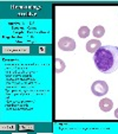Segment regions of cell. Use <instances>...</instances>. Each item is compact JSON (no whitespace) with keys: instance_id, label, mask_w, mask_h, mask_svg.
Returning <instances> with one entry per match:
<instances>
[{"instance_id":"obj_1","label":"cell","mask_w":118,"mask_h":134,"mask_svg":"<svg viewBox=\"0 0 118 134\" xmlns=\"http://www.w3.org/2000/svg\"><path fill=\"white\" fill-rule=\"evenodd\" d=\"M95 64L103 74H112L118 69V48L112 45L101 46L93 56Z\"/></svg>"},{"instance_id":"obj_2","label":"cell","mask_w":118,"mask_h":134,"mask_svg":"<svg viewBox=\"0 0 118 134\" xmlns=\"http://www.w3.org/2000/svg\"><path fill=\"white\" fill-rule=\"evenodd\" d=\"M91 91L96 96H105L109 91V86L105 81H96L92 83Z\"/></svg>"},{"instance_id":"obj_3","label":"cell","mask_w":118,"mask_h":134,"mask_svg":"<svg viewBox=\"0 0 118 134\" xmlns=\"http://www.w3.org/2000/svg\"><path fill=\"white\" fill-rule=\"evenodd\" d=\"M58 48L63 51H73L76 49V42L70 37H61L58 42Z\"/></svg>"},{"instance_id":"obj_4","label":"cell","mask_w":118,"mask_h":134,"mask_svg":"<svg viewBox=\"0 0 118 134\" xmlns=\"http://www.w3.org/2000/svg\"><path fill=\"white\" fill-rule=\"evenodd\" d=\"M101 46H102V44L98 39H90V41L86 43V50L91 53H95L99 50Z\"/></svg>"},{"instance_id":"obj_5","label":"cell","mask_w":118,"mask_h":134,"mask_svg":"<svg viewBox=\"0 0 118 134\" xmlns=\"http://www.w3.org/2000/svg\"><path fill=\"white\" fill-rule=\"evenodd\" d=\"M112 107H113V102L110 99L105 97V99L101 100V102H99V108L103 111H110L112 109Z\"/></svg>"},{"instance_id":"obj_6","label":"cell","mask_w":118,"mask_h":134,"mask_svg":"<svg viewBox=\"0 0 118 134\" xmlns=\"http://www.w3.org/2000/svg\"><path fill=\"white\" fill-rule=\"evenodd\" d=\"M92 33H93V36H95L96 38H101V37H103L104 33H105V29H104L103 26H101V25L96 26V27L93 29Z\"/></svg>"},{"instance_id":"obj_7","label":"cell","mask_w":118,"mask_h":134,"mask_svg":"<svg viewBox=\"0 0 118 134\" xmlns=\"http://www.w3.org/2000/svg\"><path fill=\"white\" fill-rule=\"evenodd\" d=\"M90 35V29L88 26H82L79 30H78V36L80 38H88Z\"/></svg>"},{"instance_id":"obj_8","label":"cell","mask_w":118,"mask_h":134,"mask_svg":"<svg viewBox=\"0 0 118 134\" xmlns=\"http://www.w3.org/2000/svg\"><path fill=\"white\" fill-rule=\"evenodd\" d=\"M64 69H65V63L60 58H57L55 59V72L59 74L61 71H64Z\"/></svg>"},{"instance_id":"obj_9","label":"cell","mask_w":118,"mask_h":134,"mask_svg":"<svg viewBox=\"0 0 118 134\" xmlns=\"http://www.w3.org/2000/svg\"><path fill=\"white\" fill-rule=\"evenodd\" d=\"M115 116H116V119H118V109L115 110Z\"/></svg>"}]
</instances>
